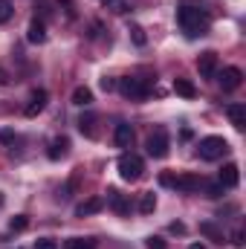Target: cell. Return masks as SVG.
I'll return each mask as SVG.
<instances>
[{
  "mask_svg": "<svg viewBox=\"0 0 246 249\" xmlns=\"http://www.w3.org/2000/svg\"><path fill=\"white\" fill-rule=\"evenodd\" d=\"M67 151H70V139H67V136H58V139L50 142L47 157H50V160H61V157H67Z\"/></svg>",
  "mask_w": 246,
  "mask_h": 249,
  "instance_id": "cell-16",
  "label": "cell"
},
{
  "mask_svg": "<svg viewBox=\"0 0 246 249\" xmlns=\"http://www.w3.org/2000/svg\"><path fill=\"white\" fill-rule=\"evenodd\" d=\"M35 249H58V244H55V241H50V238H41V241L35 244Z\"/></svg>",
  "mask_w": 246,
  "mask_h": 249,
  "instance_id": "cell-30",
  "label": "cell"
},
{
  "mask_svg": "<svg viewBox=\"0 0 246 249\" xmlns=\"http://www.w3.org/2000/svg\"><path fill=\"white\" fill-rule=\"evenodd\" d=\"M177 23L188 38H197V35H206L209 32V15L200 9V6H183L177 12Z\"/></svg>",
  "mask_w": 246,
  "mask_h": 249,
  "instance_id": "cell-1",
  "label": "cell"
},
{
  "mask_svg": "<svg viewBox=\"0 0 246 249\" xmlns=\"http://www.w3.org/2000/svg\"><path fill=\"white\" fill-rule=\"evenodd\" d=\"M26 226H29V217H26V214H15V217L9 220V229H12V232H23Z\"/></svg>",
  "mask_w": 246,
  "mask_h": 249,
  "instance_id": "cell-25",
  "label": "cell"
},
{
  "mask_svg": "<svg viewBox=\"0 0 246 249\" xmlns=\"http://www.w3.org/2000/svg\"><path fill=\"white\" fill-rule=\"evenodd\" d=\"M188 249H206V247H203V244H191Z\"/></svg>",
  "mask_w": 246,
  "mask_h": 249,
  "instance_id": "cell-35",
  "label": "cell"
},
{
  "mask_svg": "<svg viewBox=\"0 0 246 249\" xmlns=\"http://www.w3.org/2000/svg\"><path fill=\"white\" fill-rule=\"evenodd\" d=\"M217 81H220V87H223L226 93H232V90H238V87H241L244 72H241L238 67H226V70L220 72V78H217Z\"/></svg>",
  "mask_w": 246,
  "mask_h": 249,
  "instance_id": "cell-7",
  "label": "cell"
},
{
  "mask_svg": "<svg viewBox=\"0 0 246 249\" xmlns=\"http://www.w3.org/2000/svg\"><path fill=\"white\" fill-rule=\"evenodd\" d=\"M99 3H105V6H107V3H110V0H99Z\"/></svg>",
  "mask_w": 246,
  "mask_h": 249,
  "instance_id": "cell-37",
  "label": "cell"
},
{
  "mask_svg": "<svg viewBox=\"0 0 246 249\" xmlns=\"http://www.w3.org/2000/svg\"><path fill=\"white\" fill-rule=\"evenodd\" d=\"M113 139H116V145L119 148H130L133 145V127L130 124H116V133H113Z\"/></svg>",
  "mask_w": 246,
  "mask_h": 249,
  "instance_id": "cell-17",
  "label": "cell"
},
{
  "mask_svg": "<svg viewBox=\"0 0 246 249\" xmlns=\"http://www.w3.org/2000/svg\"><path fill=\"white\" fill-rule=\"evenodd\" d=\"M159 186L171 188V186H174V174H168V171H165V174H159Z\"/></svg>",
  "mask_w": 246,
  "mask_h": 249,
  "instance_id": "cell-32",
  "label": "cell"
},
{
  "mask_svg": "<svg viewBox=\"0 0 246 249\" xmlns=\"http://www.w3.org/2000/svg\"><path fill=\"white\" fill-rule=\"evenodd\" d=\"M229 151V142L223 139V136H206V139H200V145H197V154H200V160H220L223 154Z\"/></svg>",
  "mask_w": 246,
  "mask_h": 249,
  "instance_id": "cell-3",
  "label": "cell"
},
{
  "mask_svg": "<svg viewBox=\"0 0 246 249\" xmlns=\"http://www.w3.org/2000/svg\"><path fill=\"white\" fill-rule=\"evenodd\" d=\"M168 148H171L168 130H165V127H154V133L148 136V154H151L154 160H165V157H168Z\"/></svg>",
  "mask_w": 246,
  "mask_h": 249,
  "instance_id": "cell-5",
  "label": "cell"
},
{
  "mask_svg": "<svg viewBox=\"0 0 246 249\" xmlns=\"http://www.w3.org/2000/svg\"><path fill=\"white\" fill-rule=\"evenodd\" d=\"M26 41H29V44H44V41H47V26H44L41 18H32V20H29Z\"/></svg>",
  "mask_w": 246,
  "mask_h": 249,
  "instance_id": "cell-13",
  "label": "cell"
},
{
  "mask_svg": "<svg viewBox=\"0 0 246 249\" xmlns=\"http://www.w3.org/2000/svg\"><path fill=\"white\" fill-rule=\"evenodd\" d=\"M78 130L93 139V136H96V116H93V113H84V116L78 119Z\"/></svg>",
  "mask_w": 246,
  "mask_h": 249,
  "instance_id": "cell-20",
  "label": "cell"
},
{
  "mask_svg": "<svg viewBox=\"0 0 246 249\" xmlns=\"http://www.w3.org/2000/svg\"><path fill=\"white\" fill-rule=\"evenodd\" d=\"M12 15H15V6H12L9 0H0V23H6Z\"/></svg>",
  "mask_w": 246,
  "mask_h": 249,
  "instance_id": "cell-26",
  "label": "cell"
},
{
  "mask_svg": "<svg viewBox=\"0 0 246 249\" xmlns=\"http://www.w3.org/2000/svg\"><path fill=\"white\" fill-rule=\"evenodd\" d=\"M116 90L122 93L124 99H133V102H139V99H148V84L142 81V78H136V75H124L116 81Z\"/></svg>",
  "mask_w": 246,
  "mask_h": 249,
  "instance_id": "cell-4",
  "label": "cell"
},
{
  "mask_svg": "<svg viewBox=\"0 0 246 249\" xmlns=\"http://www.w3.org/2000/svg\"><path fill=\"white\" fill-rule=\"evenodd\" d=\"M197 70H200V75L203 78H211L214 72H217V53H203L200 58H197Z\"/></svg>",
  "mask_w": 246,
  "mask_h": 249,
  "instance_id": "cell-10",
  "label": "cell"
},
{
  "mask_svg": "<svg viewBox=\"0 0 246 249\" xmlns=\"http://www.w3.org/2000/svg\"><path fill=\"white\" fill-rule=\"evenodd\" d=\"M145 247H148V249H165V247H168V241H165V238H159V235H151V238L145 241Z\"/></svg>",
  "mask_w": 246,
  "mask_h": 249,
  "instance_id": "cell-27",
  "label": "cell"
},
{
  "mask_svg": "<svg viewBox=\"0 0 246 249\" xmlns=\"http://www.w3.org/2000/svg\"><path fill=\"white\" fill-rule=\"evenodd\" d=\"M116 168H119V177H122L124 183H136L142 177V171H145V162L136 154H122L119 162H116Z\"/></svg>",
  "mask_w": 246,
  "mask_h": 249,
  "instance_id": "cell-2",
  "label": "cell"
},
{
  "mask_svg": "<svg viewBox=\"0 0 246 249\" xmlns=\"http://www.w3.org/2000/svg\"><path fill=\"white\" fill-rule=\"evenodd\" d=\"M96 247H99L96 238H70L64 244V249H96Z\"/></svg>",
  "mask_w": 246,
  "mask_h": 249,
  "instance_id": "cell-21",
  "label": "cell"
},
{
  "mask_svg": "<svg viewBox=\"0 0 246 249\" xmlns=\"http://www.w3.org/2000/svg\"><path fill=\"white\" fill-rule=\"evenodd\" d=\"M154 209H157V194L154 191H145L142 200H139V212L142 214H154Z\"/></svg>",
  "mask_w": 246,
  "mask_h": 249,
  "instance_id": "cell-22",
  "label": "cell"
},
{
  "mask_svg": "<svg viewBox=\"0 0 246 249\" xmlns=\"http://www.w3.org/2000/svg\"><path fill=\"white\" fill-rule=\"evenodd\" d=\"M107 6H113V12H116V15H124V12H127V3H124V0H110Z\"/></svg>",
  "mask_w": 246,
  "mask_h": 249,
  "instance_id": "cell-28",
  "label": "cell"
},
{
  "mask_svg": "<svg viewBox=\"0 0 246 249\" xmlns=\"http://www.w3.org/2000/svg\"><path fill=\"white\" fill-rule=\"evenodd\" d=\"M105 203H107V206H110L116 214H127V212H130V203H127V197H124L122 191H116V188H110V191H107Z\"/></svg>",
  "mask_w": 246,
  "mask_h": 249,
  "instance_id": "cell-11",
  "label": "cell"
},
{
  "mask_svg": "<svg viewBox=\"0 0 246 249\" xmlns=\"http://www.w3.org/2000/svg\"><path fill=\"white\" fill-rule=\"evenodd\" d=\"M226 113H229V122L235 124L238 130H244V127H246V107H244V105H238V102H235V105H229V107H226Z\"/></svg>",
  "mask_w": 246,
  "mask_h": 249,
  "instance_id": "cell-14",
  "label": "cell"
},
{
  "mask_svg": "<svg viewBox=\"0 0 246 249\" xmlns=\"http://www.w3.org/2000/svg\"><path fill=\"white\" fill-rule=\"evenodd\" d=\"M0 206H3V191H0Z\"/></svg>",
  "mask_w": 246,
  "mask_h": 249,
  "instance_id": "cell-36",
  "label": "cell"
},
{
  "mask_svg": "<svg viewBox=\"0 0 246 249\" xmlns=\"http://www.w3.org/2000/svg\"><path fill=\"white\" fill-rule=\"evenodd\" d=\"M0 142H9V145H15V142H18V136H15L12 130H0Z\"/></svg>",
  "mask_w": 246,
  "mask_h": 249,
  "instance_id": "cell-31",
  "label": "cell"
},
{
  "mask_svg": "<svg viewBox=\"0 0 246 249\" xmlns=\"http://www.w3.org/2000/svg\"><path fill=\"white\" fill-rule=\"evenodd\" d=\"M200 235H206L209 241H214V244H223L226 238H223V229L217 226V223H211V220H203L200 223Z\"/></svg>",
  "mask_w": 246,
  "mask_h": 249,
  "instance_id": "cell-15",
  "label": "cell"
},
{
  "mask_svg": "<svg viewBox=\"0 0 246 249\" xmlns=\"http://www.w3.org/2000/svg\"><path fill=\"white\" fill-rule=\"evenodd\" d=\"M232 244H235V247H244V229H238V232L232 235Z\"/></svg>",
  "mask_w": 246,
  "mask_h": 249,
  "instance_id": "cell-33",
  "label": "cell"
},
{
  "mask_svg": "<svg viewBox=\"0 0 246 249\" xmlns=\"http://www.w3.org/2000/svg\"><path fill=\"white\" fill-rule=\"evenodd\" d=\"M174 93L183 96V99H194V96H197V87H194L188 78H174Z\"/></svg>",
  "mask_w": 246,
  "mask_h": 249,
  "instance_id": "cell-18",
  "label": "cell"
},
{
  "mask_svg": "<svg viewBox=\"0 0 246 249\" xmlns=\"http://www.w3.org/2000/svg\"><path fill=\"white\" fill-rule=\"evenodd\" d=\"M47 99H50V93H47V90H35V93H32V99H29V105H26V110H23V113H26V116H29V119H35V116H38V113H41V110H44V107H47Z\"/></svg>",
  "mask_w": 246,
  "mask_h": 249,
  "instance_id": "cell-9",
  "label": "cell"
},
{
  "mask_svg": "<svg viewBox=\"0 0 246 249\" xmlns=\"http://www.w3.org/2000/svg\"><path fill=\"white\" fill-rule=\"evenodd\" d=\"M217 183L223 188H235L241 183V168L235 165V162H226L223 165V171H220V177H217Z\"/></svg>",
  "mask_w": 246,
  "mask_h": 249,
  "instance_id": "cell-8",
  "label": "cell"
},
{
  "mask_svg": "<svg viewBox=\"0 0 246 249\" xmlns=\"http://www.w3.org/2000/svg\"><path fill=\"white\" fill-rule=\"evenodd\" d=\"M168 229H171V232H174V235H185V226H183V223H171V226H168Z\"/></svg>",
  "mask_w": 246,
  "mask_h": 249,
  "instance_id": "cell-34",
  "label": "cell"
},
{
  "mask_svg": "<svg viewBox=\"0 0 246 249\" xmlns=\"http://www.w3.org/2000/svg\"><path fill=\"white\" fill-rule=\"evenodd\" d=\"M200 183H203V180H200L197 174H177L171 188H177V191H183V194H191V191L200 188Z\"/></svg>",
  "mask_w": 246,
  "mask_h": 249,
  "instance_id": "cell-12",
  "label": "cell"
},
{
  "mask_svg": "<svg viewBox=\"0 0 246 249\" xmlns=\"http://www.w3.org/2000/svg\"><path fill=\"white\" fill-rule=\"evenodd\" d=\"M130 38H133L136 47H145V44H148V35H145V29H142L139 23H130Z\"/></svg>",
  "mask_w": 246,
  "mask_h": 249,
  "instance_id": "cell-24",
  "label": "cell"
},
{
  "mask_svg": "<svg viewBox=\"0 0 246 249\" xmlns=\"http://www.w3.org/2000/svg\"><path fill=\"white\" fill-rule=\"evenodd\" d=\"M99 84H102V90H105V93H110V90H116V78H107V75H105V78H102Z\"/></svg>",
  "mask_w": 246,
  "mask_h": 249,
  "instance_id": "cell-29",
  "label": "cell"
},
{
  "mask_svg": "<svg viewBox=\"0 0 246 249\" xmlns=\"http://www.w3.org/2000/svg\"><path fill=\"white\" fill-rule=\"evenodd\" d=\"M90 102H93V90H90V87H75V90H72V105L87 107Z\"/></svg>",
  "mask_w": 246,
  "mask_h": 249,
  "instance_id": "cell-19",
  "label": "cell"
},
{
  "mask_svg": "<svg viewBox=\"0 0 246 249\" xmlns=\"http://www.w3.org/2000/svg\"><path fill=\"white\" fill-rule=\"evenodd\" d=\"M200 188H203V191H206V197H211V200H217V197H223V191H226V188L220 186V183H206V180L200 183Z\"/></svg>",
  "mask_w": 246,
  "mask_h": 249,
  "instance_id": "cell-23",
  "label": "cell"
},
{
  "mask_svg": "<svg viewBox=\"0 0 246 249\" xmlns=\"http://www.w3.org/2000/svg\"><path fill=\"white\" fill-rule=\"evenodd\" d=\"M102 209H105V197L96 194V197H87L75 206V217H90V214H99Z\"/></svg>",
  "mask_w": 246,
  "mask_h": 249,
  "instance_id": "cell-6",
  "label": "cell"
}]
</instances>
